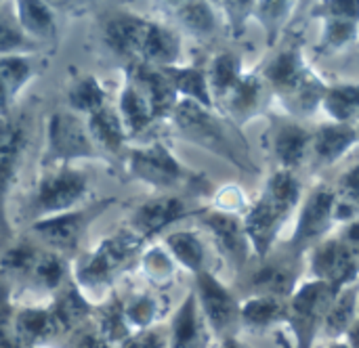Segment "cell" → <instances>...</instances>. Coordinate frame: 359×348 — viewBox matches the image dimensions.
Segmentation results:
<instances>
[{
	"label": "cell",
	"instance_id": "obj_1",
	"mask_svg": "<svg viewBox=\"0 0 359 348\" xmlns=\"http://www.w3.org/2000/svg\"><path fill=\"white\" fill-rule=\"evenodd\" d=\"M299 193L301 185L288 170H280L269 179L265 195L248 212L244 223L246 237L259 254H267L278 229L299 202Z\"/></svg>",
	"mask_w": 359,
	"mask_h": 348
},
{
	"label": "cell",
	"instance_id": "obj_2",
	"mask_svg": "<svg viewBox=\"0 0 359 348\" xmlns=\"http://www.w3.org/2000/svg\"><path fill=\"white\" fill-rule=\"evenodd\" d=\"M141 244L143 239H139L133 231H120L105 237L76 265L80 292H103L111 284L114 275L122 271L128 260L141 250Z\"/></svg>",
	"mask_w": 359,
	"mask_h": 348
},
{
	"label": "cell",
	"instance_id": "obj_3",
	"mask_svg": "<svg viewBox=\"0 0 359 348\" xmlns=\"http://www.w3.org/2000/svg\"><path fill=\"white\" fill-rule=\"evenodd\" d=\"M46 147H48V158L61 166L74 160L99 155L86 124L72 111H55L48 118Z\"/></svg>",
	"mask_w": 359,
	"mask_h": 348
},
{
	"label": "cell",
	"instance_id": "obj_4",
	"mask_svg": "<svg viewBox=\"0 0 359 348\" xmlns=\"http://www.w3.org/2000/svg\"><path fill=\"white\" fill-rule=\"evenodd\" d=\"M111 204H114V200L109 197V200L95 202L82 210H69L63 214L40 218L32 225V231L50 248H55L59 252H72L80 244V239L86 233V229L90 227V223L99 214H103Z\"/></svg>",
	"mask_w": 359,
	"mask_h": 348
},
{
	"label": "cell",
	"instance_id": "obj_5",
	"mask_svg": "<svg viewBox=\"0 0 359 348\" xmlns=\"http://www.w3.org/2000/svg\"><path fill=\"white\" fill-rule=\"evenodd\" d=\"M88 179L84 172L69 168V166H57L50 168L36 187V208L48 216L69 212L86 193Z\"/></svg>",
	"mask_w": 359,
	"mask_h": 348
},
{
	"label": "cell",
	"instance_id": "obj_6",
	"mask_svg": "<svg viewBox=\"0 0 359 348\" xmlns=\"http://www.w3.org/2000/svg\"><path fill=\"white\" fill-rule=\"evenodd\" d=\"M128 174L151 187L168 189L187 181L189 172L177 162V158L162 145L151 143L141 149H133L126 158Z\"/></svg>",
	"mask_w": 359,
	"mask_h": 348
},
{
	"label": "cell",
	"instance_id": "obj_7",
	"mask_svg": "<svg viewBox=\"0 0 359 348\" xmlns=\"http://www.w3.org/2000/svg\"><path fill=\"white\" fill-rule=\"evenodd\" d=\"M175 122L179 130L194 143L223 155L229 160H236V153L229 145V139L223 130V126L210 116V111L189 99H183L175 107Z\"/></svg>",
	"mask_w": 359,
	"mask_h": 348
},
{
	"label": "cell",
	"instance_id": "obj_8",
	"mask_svg": "<svg viewBox=\"0 0 359 348\" xmlns=\"http://www.w3.org/2000/svg\"><path fill=\"white\" fill-rule=\"evenodd\" d=\"M332 294H337L334 288L324 281L307 284L294 294L292 307H290V321L297 332V340L301 348H309L311 344L322 311L328 309V300Z\"/></svg>",
	"mask_w": 359,
	"mask_h": 348
},
{
	"label": "cell",
	"instance_id": "obj_9",
	"mask_svg": "<svg viewBox=\"0 0 359 348\" xmlns=\"http://www.w3.org/2000/svg\"><path fill=\"white\" fill-rule=\"evenodd\" d=\"M25 149V132L19 124H0V231L8 235L6 223V197L17 179L21 155Z\"/></svg>",
	"mask_w": 359,
	"mask_h": 348
},
{
	"label": "cell",
	"instance_id": "obj_10",
	"mask_svg": "<svg viewBox=\"0 0 359 348\" xmlns=\"http://www.w3.org/2000/svg\"><path fill=\"white\" fill-rule=\"evenodd\" d=\"M187 214H189V210L181 197H175V195L154 197L135 210V214L130 218V231L139 239H147V237H154L156 233H160L164 227L185 218Z\"/></svg>",
	"mask_w": 359,
	"mask_h": 348
},
{
	"label": "cell",
	"instance_id": "obj_11",
	"mask_svg": "<svg viewBox=\"0 0 359 348\" xmlns=\"http://www.w3.org/2000/svg\"><path fill=\"white\" fill-rule=\"evenodd\" d=\"M198 298L215 334H225L233 328L240 315L238 305L233 296L210 273H198Z\"/></svg>",
	"mask_w": 359,
	"mask_h": 348
},
{
	"label": "cell",
	"instance_id": "obj_12",
	"mask_svg": "<svg viewBox=\"0 0 359 348\" xmlns=\"http://www.w3.org/2000/svg\"><path fill=\"white\" fill-rule=\"evenodd\" d=\"M128 80L135 82L141 88V92L147 97L156 118L175 111L177 90L172 88L164 69H158V67H151L145 63H133L128 69Z\"/></svg>",
	"mask_w": 359,
	"mask_h": 348
},
{
	"label": "cell",
	"instance_id": "obj_13",
	"mask_svg": "<svg viewBox=\"0 0 359 348\" xmlns=\"http://www.w3.org/2000/svg\"><path fill=\"white\" fill-rule=\"evenodd\" d=\"M147 23L149 21H145V19H141L137 15L116 13L105 21L103 38H105L107 46L116 55L139 61V50H141V44H143Z\"/></svg>",
	"mask_w": 359,
	"mask_h": 348
},
{
	"label": "cell",
	"instance_id": "obj_14",
	"mask_svg": "<svg viewBox=\"0 0 359 348\" xmlns=\"http://www.w3.org/2000/svg\"><path fill=\"white\" fill-rule=\"evenodd\" d=\"M332 212H334V193L328 189H316L303 206L292 244L305 246L318 239L320 235H324L330 227Z\"/></svg>",
	"mask_w": 359,
	"mask_h": 348
},
{
	"label": "cell",
	"instance_id": "obj_15",
	"mask_svg": "<svg viewBox=\"0 0 359 348\" xmlns=\"http://www.w3.org/2000/svg\"><path fill=\"white\" fill-rule=\"evenodd\" d=\"M313 271L318 275V281H324L339 292L353 275H355V263L347 246L339 242H328L316 250L313 256Z\"/></svg>",
	"mask_w": 359,
	"mask_h": 348
},
{
	"label": "cell",
	"instance_id": "obj_16",
	"mask_svg": "<svg viewBox=\"0 0 359 348\" xmlns=\"http://www.w3.org/2000/svg\"><path fill=\"white\" fill-rule=\"evenodd\" d=\"M179 55H181V44H179L177 34L164 25L149 21L137 63H145L151 67L162 65V69H164V67H172V63H177Z\"/></svg>",
	"mask_w": 359,
	"mask_h": 348
},
{
	"label": "cell",
	"instance_id": "obj_17",
	"mask_svg": "<svg viewBox=\"0 0 359 348\" xmlns=\"http://www.w3.org/2000/svg\"><path fill=\"white\" fill-rule=\"evenodd\" d=\"M204 225L210 229L215 242L219 244V248L233 260L242 263L246 258V231L244 225L233 218L231 214L225 212H212L208 216H204Z\"/></svg>",
	"mask_w": 359,
	"mask_h": 348
},
{
	"label": "cell",
	"instance_id": "obj_18",
	"mask_svg": "<svg viewBox=\"0 0 359 348\" xmlns=\"http://www.w3.org/2000/svg\"><path fill=\"white\" fill-rule=\"evenodd\" d=\"M118 116L122 120V126L128 134H141L154 120V109L147 101V97L141 92V88L135 82H126L120 95L118 103Z\"/></svg>",
	"mask_w": 359,
	"mask_h": 348
},
{
	"label": "cell",
	"instance_id": "obj_19",
	"mask_svg": "<svg viewBox=\"0 0 359 348\" xmlns=\"http://www.w3.org/2000/svg\"><path fill=\"white\" fill-rule=\"evenodd\" d=\"M86 128H88L93 143L99 145L107 153H118L126 141V130L122 126V120L109 107H101L93 111L88 116Z\"/></svg>",
	"mask_w": 359,
	"mask_h": 348
},
{
	"label": "cell",
	"instance_id": "obj_20",
	"mask_svg": "<svg viewBox=\"0 0 359 348\" xmlns=\"http://www.w3.org/2000/svg\"><path fill=\"white\" fill-rule=\"evenodd\" d=\"M13 328L19 340L27 342H42L63 332L50 309H27L17 313Z\"/></svg>",
	"mask_w": 359,
	"mask_h": 348
},
{
	"label": "cell",
	"instance_id": "obj_21",
	"mask_svg": "<svg viewBox=\"0 0 359 348\" xmlns=\"http://www.w3.org/2000/svg\"><path fill=\"white\" fill-rule=\"evenodd\" d=\"M358 141V130L349 124H326L316 134V153L326 164L337 162L353 143Z\"/></svg>",
	"mask_w": 359,
	"mask_h": 348
},
{
	"label": "cell",
	"instance_id": "obj_22",
	"mask_svg": "<svg viewBox=\"0 0 359 348\" xmlns=\"http://www.w3.org/2000/svg\"><path fill=\"white\" fill-rule=\"evenodd\" d=\"M166 78L170 80L172 88L181 95H185V99L202 105V107H210V90H208V80L204 76V71L196 69V67H164Z\"/></svg>",
	"mask_w": 359,
	"mask_h": 348
},
{
	"label": "cell",
	"instance_id": "obj_23",
	"mask_svg": "<svg viewBox=\"0 0 359 348\" xmlns=\"http://www.w3.org/2000/svg\"><path fill=\"white\" fill-rule=\"evenodd\" d=\"M15 8H17L15 13H17V21H19L21 29H25L38 38H53L55 36V17L44 2L21 0L15 4Z\"/></svg>",
	"mask_w": 359,
	"mask_h": 348
},
{
	"label": "cell",
	"instance_id": "obj_24",
	"mask_svg": "<svg viewBox=\"0 0 359 348\" xmlns=\"http://www.w3.org/2000/svg\"><path fill=\"white\" fill-rule=\"evenodd\" d=\"M50 311L55 313V317H57L63 332L76 330L88 317V300L84 298V294L78 288H67L55 300Z\"/></svg>",
	"mask_w": 359,
	"mask_h": 348
},
{
	"label": "cell",
	"instance_id": "obj_25",
	"mask_svg": "<svg viewBox=\"0 0 359 348\" xmlns=\"http://www.w3.org/2000/svg\"><path fill=\"white\" fill-rule=\"evenodd\" d=\"M198 296H187L172 319V348H194L198 342Z\"/></svg>",
	"mask_w": 359,
	"mask_h": 348
},
{
	"label": "cell",
	"instance_id": "obj_26",
	"mask_svg": "<svg viewBox=\"0 0 359 348\" xmlns=\"http://www.w3.org/2000/svg\"><path fill=\"white\" fill-rule=\"evenodd\" d=\"M267 78L282 90H294L303 84L307 78L301 65V59L294 50L280 53L267 67Z\"/></svg>",
	"mask_w": 359,
	"mask_h": 348
},
{
	"label": "cell",
	"instance_id": "obj_27",
	"mask_svg": "<svg viewBox=\"0 0 359 348\" xmlns=\"http://www.w3.org/2000/svg\"><path fill=\"white\" fill-rule=\"evenodd\" d=\"M311 134L297 124H286L276 134V155L286 166H297L307 149Z\"/></svg>",
	"mask_w": 359,
	"mask_h": 348
},
{
	"label": "cell",
	"instance_id": "obj_28",
	"mask_svg": "<svg viewBox=\"0 0 359 348\" xmlns=\"http://www.w3.org/2000/svg\"><path fill=\"white\" fill-rule=\"evenodd\" d=\"M166 246L172 252V256L189 271L194 273H202V265H204V246L202 242L189 233V231H179L166 237Z\"/></svg>",
	"mask_w": 359,
	"mask_h": 348
},
{
	"label": "cell",
	"instance_id": "obj_29",
	"mask_svg": "<svg viewBox=\"0 0 359 348\" xmlns=\"http://www.w3.org/2000/svg\"><path fill=\"white\" fill-rule=\"evenodd\" d=\"M326 111L339 122L347 124V120L359 116V86H337L324 92L322 97Z\"/></svg>",
	"mask_w": 359,
	"mask_h": 348
},
{
	"label": "cell",
	"instance_id": "obj_30",
	"mask_svg": "<svg viewBox=\"0 0 359 348\" xmlns=\"http://www.w3.org/2000/svg\"><path fill=\"white\" fill-rule=\"evenodd\" d=\"M67 101L72 109L86 111L90 116L93 111L105 107V90L101 88L95 76H84L78 82H74V86L67 92Z\"/></svg>",
	"mask_w": 359,
	"mask_h": 348
},
{
	"label": "cell",
	"instance_id": "obj_31",
	"mask_svg": "<svg viewBox=\"0 0 359 348\" xmlns=\"http://www.w3.org/2000/svg\"><path fill=\"white\" fill-rule=\"evenodd\" d=\"M282 313H284L282 300L280 298H273V296H257V298H250L240 309V317L244 319V323H248L252 328H267L273 321H278L282 317Z\"/></svg>",
	"mask_w": 359,
	"mask_h": 348
},
{
	"label": "cell",
	"instance_id": "obj_32",
	"mask_svg": "<svg viewBox=\"0 0 359 348\" xmlns=\"http://www.w3.org/2000/svg\"><path fill=\"white\" fill-rule=\"evenodd\" d=\"M97 330L103 334V338L109 344L111 342H126L133 336V330H130L126 315H124V307L120 302H109L107 307H103Z\"/></svg>",
	"mask_w": 359,
	"mask_h": 348
},
{
	"label": "cell",
	"instance_id": "obj_33",
	"mask_svg": "<svg viewBox=\"0 0 359 348\" xmlns=\"http://www.w3.org/2000/svg\"><path fill=\"white\" fill-rule=\"evenodd\" d=\"M240 80V67H238V59L231 53H221L215 61H212V69H210V86L217 95L225 97L236 82Z\"/></svg>",
	"mask_w": 359,
	"mask_h": 348
},
{
	"label": "cell",
	"instance_id": "obj_34",
	"mask_svg": "<svg viewBox=\"0 0 359 348\" xmlns=\"http://www.w3.org/2000/svg\"><path fill=\"white\" fill-rule=\"evenodd\" d=\"M29 76H32L29 59H25L21 55L0 57V78H2L11 97H15L21 90V86L29 80Z\"/></svg>",
	"mask_w": 359,
	"mask_h": 348
},
{
	"label": "cell",
	"instance_id": "obj_35",
	"mask_svg": "<svg viewBox=\"0 0 359 348\" xmlns=\"http://www.w3.org/2000/svg\"><path fill=\"white\" fill-rule=\"evenodd\" d=\"M252 286L263 292L261 296L280 298L292 290V275L284 267H265L255 275Z\"/></svg>",
	"mask_w": 359,
	"mask_h": 348
},
{
	"label": "cell",
	"instance_id": "obj_36",
	"mask_svg": "<svg viewBox=\"0 0 359 348\" xmlns=\"http://www.w3.org/2000/svg\"><path fill=\"white\" fill-rule=\"evenodd\" d=\"M63 275H65V265L53 252H40V256H38V260L29 273V277H34L36 284L44 286L46 290L59 288L63 281Z\"/></svg>",
	"mask_w": 359,
	"mask_h": 348
},
{
	"label": "cell",
	"instance_id": "obj_37",
	"mask_svg": "<svg viewBox=\"0 0 359 348\" xmlns=\"http://www.w3.org/2000/svg\"><path fill=\"white\" fill-rule=\"evenodd\" d=\"M181 23L196 34H210L215 29V15L204 2H185L179 6Z\"/></svg>",
	"mask_w": 359,
	"mask_h": 348
},
{
	"label": "cell",
	"instance_id": "obj_38",
	"mask_svg": "<svg viewBox=\"0 0 359 348\" xmlns=\"http://www.w3.org/2000/svg\"><path fill=\"white\" fill-rule=\"evenodd\" d=\"M156 300L147 294H141L137 296L128 307H124V315H126V321L130 328H137L135 332H141V330H149L154 317H156Z\"/></svg>",
	"mask_w": 359,
	"mask_h": 348
},
{
	"label": "cell",
	"instance_id": "obj_39",
	"mask_svg": "<svg viewBox=\"0 0 359 348\" xmlns=\"http://www.w3.org/2000/svg\"><path fill=\"white\" fill-rule=\"evenodd\" d=\"M259 82L252 76H240V80L236 82V86L227 92L229 95V103L236 111H250L257 101H259ZM225 95V97H227Z\"/></svg>",
	"mask_w": 359,
	"mask_h": 348
},
{
	"label": "cell",
	"instance_id": "obj_40",
	"mask_svg": "<svg viewBox=\"0 0 359 348\" xmlns=\"http://www.w3.org/2000/svg\"><path fill=\"white\" fill-rule=\"evenodd\" d=\"M353 307H355V294L353 292L341 294V298L332 305V309L326 315V328L330 330V334L347 332L353 317Z\"/></svg>",
	"mask_w": 359,
	"mask_h": 348
},
{
	"label": "cell",
	"instance_id": "obj_41",
	"mask_svg": "<svg viewBox=\"0 0 359 348\" xmlns=\"http://www.w3.org/2000/svg\"><path fill=\"white\" fill-rule=\"evenodd\" d=\"M40 252L29 246V244H19L17 248H13L6 256H4V269L19 273V275H29L36 260H38Z\"/></svg>",
	"mask_w": 359,
	"mask_h": 348
},
{
	"label": "cell",
	"instance_id": "obj_42",
	"mask_svg": "<svg viewBox=\"0 0 359 348\" xmlns=\"http://www.w3.org/2000/svg\"><path fill=\"white\" fill-rule=\"evenodd\" d=\"M143 269L149 279L162 284L172 277V260L162 248H151L143 258Z\"/></svg>",
	"mask_w": 359,
	"mask_h": 348
},
{
	"label": "cell",
	"instance_id": "obj_43",
	"mask_svg": "<svg viewBox=\"0 0 359 348\" xmlns=\"http://www.w3.org/2000/svg\"><path fill=\"white\" fill-rule=\"evenodd\" d=\"M25 46H27V38L21 32V27H17L15 23L2 19L0 21V57L17 55Z\"/></svg>",
	"mask_w": 359,
	"mask_h": 348
},
{
	"label": "cell",
	"instance_id": "obj_44",
	"mask_svg": "<svg viewBox=\"0 0 359 348\" xmlns=\"http://www.w3.org/2000/svg\"><path fill=\"white\" fill-rule=\"evenodd\" d=\"M67 348H111L97 328H76L69 336Z\"/></svg>",
	"mask_w": 359,
	"mask_h": 348
},
{
	"label": "cell",
	"instance_id": "obj_45",
	"mask_svg": "<svg viewBox=\"0 0 359 348\" xmlns=\"http://www.w3.org/2000/svg\"><path fill=\"white\" fill-rule=\"evenodd\" d=\"M353 36H355V21L330 17V21L326 23V38L332 46H343Z\"/></svg>",
	"mask_w": 359,
	"mask_h": 348
},
{
	"label": "cell",
	"instance_id": "obj_46",
	"mask_svg": "<svg viewBox=\"0 0 359 348\" xmlns=\"http://www.w3.org/2000/svg\"><path fill=\"white\" fill-rule=\"evenodd\" d=\"M122 348H164L166 340L162 338V334L154 332V330H141L137 334H133L126 342H122Z\"/></svg>",
	"mask_w": 359,
	"mask_h": 348
},
{
	"label": "cell",
	"instance_id": "obj_47",
	"mask_svg": "<svg viewBox=\"0 0 359 348\" xmlns=\"http://www.w3.org/2000/svg\"><path fill=\"white\" fill-rule=\"evenodd\" d=\"M326 13L330 17L337 19H349V21H358L359 19V2H328L326 4Z\"/></svg>",
	"mask_w": 359,
	"mask_h": 348
},
{
	"label": "cell",
	"instance_id": "obj_48",
	"mask_svg": "<svg viewBox=\"0 0 359 348\" xmlns=\"http://www.w3.org/2000/svg\"><path fill=\"white\" fill-rule=\"evenodd\" d=\"M290 4L288 2H263L261 4V15H263V19H265V23L269 25V29H276L278 27V23H280V19L286 15V11L284 8H288Z\"/></svg>",
	"mask_w": 359,
	"mask_h": 348
},
{
	"label": "cell",
	"instance_id": "obj_49",
	"mask_svg": "<svg viewBox=\"0 0 359 348\" xmlns=\"http://www.w3.org/2000/svg\"><path fill=\"white\" fill-rule=\"evenodd\" d=\"M341 185L345 189V195L359 206V166L351 168L347 174H343V183Z\"/></svg>",
	"mask_w": 359,
	"mask_h": 348
},
{
	"label": "cell",
	"instance_id": "obj_50",
	"mask_svg": "<svg viewBox=\"0 0 359 348\" xmlns=\"http://www.w3.org/2000/svg\"><path fill=\"white\" fill-rule=\"evenodd\" d=\"M11 101H13V97L8 95L6 86H4V82H2V78H0V113H6V111H8Z\"/></svg>",
	"mask_w": 359,
	"mask_h": 348
},
{
	"label": "cell",
	"instance_id": "obj_51",
	"mask_svg": "<svg viewBox=\"0 0 359 348\" xmlns=\"http://www.w3.org/2000/svg\"><path fill=\"white\" fill-rule=\"evenodd\" d=\"M349 347L359 348V326L349 332Z\"/></svg>",
	"mask_w": 359,
	"mask_h": 348
},
{
	"label": "cell",
	"instance_id": "obj_52",
	"mask_svg": "<svg viewBox=\"0 0 359 348\" xmlns=\"http://www.w3.org/2000/svg\"><path fill=\"white\" fill-rule=\"evenodd\" d=\"M349 237H351V239H355V242H359V223L349 229Z\"/></svg>",
	"mask_w": 359,
	"mask_h": 348
},
{
	"label": "cell",
	"instance_id": "obj_53",
	"mask_svg": "<svg viewBox=\"0 0 359 348\" xmlns=\"http://www.w3.org/2000/svg\"><path fill=\"white\" fill-rule=\"evenodd\" d=\"M223 348H240V344H238V342H233V340H227Z\"/></svg>",
	"mask_w": 359,
	"mask_h": 348
},
{
	"label": "cell",
	"instance_id": "obj_54",
	"mask_svg": "<svg viewBox=\"0 0 359 348\" xmlns=\"http://www.w3.org/2000/svg\"><path fill=\"white\" fill-rule=\"evenodd\" d=\"M330 348H351V347H349V344H332Z\"/></svg>",
	"mask_w": 359,
	"mask_h": 348
},
{
	"label": "cell",
	"instance_id": "obj_55",
	"mask_svg": "<svg viewBox=\"0 0 359 348\" xmlns=\"http://www.w3.org/2000/svg\"><path fill=\"white\" fill-rule=\"evenodd\" d=\"M358 137H359V134H358Z\"/></svg>",
	"mask_w": 359,
	"mask_h": 348
}]
</instances>
